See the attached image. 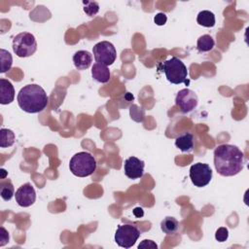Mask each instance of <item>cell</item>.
<instances>
[{
    "mask_svg": "<svg viewBox=\"0 0 249 249\" xmlns=\"http://www.w3.org/2000/svg\"><path fill=\"white\" fill-rule=\"evenodd\" d=\"M214 165L220 175L225 177L234 176L243 169V153L234 145H219L214 150Z\"/></svg>",
    "mask_w": 249,
    "mask_h": 249,
    "instance_id": "cell-1",
    "label": "cell"
},
{
    "mask_svg": "<svg viewBox=\"0 0 249 249\" xmlns=\"http://www.w3.org/2000/svg\"><path fill=\"white\" fill-rule=\"evenodd\" d=\"M19 108L29 114L42 112L48 105V95L45 89L36 84H29L21 88L17 96Z\"/></svg>",
    "mask_w": 249,
    "mask_h": 249,
    "instance_id": "cell-2",
    "label": "cell"
},
{
    "mask_svg": "<svg viewBox=\"0 0 249 249\" xmlns=\"http://www.w3.org/2000/svg\"><path fill=\"white\" fill-rule=\"evenodd\" d=\"M161 71L164 73L166 80L174 85H179L184 83L189 85L188 80V70L184 62L176 57L172 56L161 63Z\"/></svg>",
    "mask_w": 249,
    "mask_h": 249,
    "instance_id": "cell-3",
    "label": "cell"
},
{
    "mask_svg": "<svg viewBox=\"0 0 249 249\" xmlns=\"http://www.w3.org/2000/svg\"><path fill=\"white\" fill-rule=\"evenodd\" d=\"M69 169L77 177H88L95 171L96 160L91 154L79 152L70 159Z\"/></svg>",
    "mask_w": 249,
    "mask_h": 249,
    "instance_id": "cell-4",
    "label": "cell"
},
{
    "mask_svg": "<svg viewBox=\"0 0 249 249\" xmlns=\"http://www.w3.org/2000/svg\"><path fill=\"white\" fill-rule=\"evenodd\" d=\"M13 51L18 57H28L37 51V42L33 34L20 32L13 39Z\"/></svg>",
    "mask_w": 249,
    "mask_h": 249,
    "instance_id": "cell-5",
    "label": "cell"
},
{
    "mask_svg": "<svg viewBox=\"0 0 249 249\" xmlns=\"http://www.w3.org/2000/svg\"><path fill=\"white\" fill-rule=\"evenodd\" d=\"M94 60L97 63L109 66L112 65L117 58V51L114 45L108 41L96 43L92 48Z\"/></svg>",
    "mask_w": 249,
    "mask_h": 249,
    "instance_id": "cell-6",
    "label": "cell"
},
{
    "mask_svg": "<svg viewBox=\"0 0 249 249\" xmlns=\"http://www.w3.org/2000/svg\"><path fill=\"white\" fill-rule=\"evenodd\" d=\"M140 236L139 230L132 225H119L115 232L116 243L123 248L132 247Z\"/></svg>",
    "mask_w": 249,
    "mask_h": 249,
    "instance_id": "cell-7",
    "label": "cell"
},
{
    "mask_svg": "<svg viewBox=\"0 0 249 249\" xmlns=\"http://www.w3.org/2000/svg\"><path fill=\"white\" fill-rule=\"evenodd\" d=\"M190 178L196 187H205L212 179V169L207 163L196 162L190 167Z\"/></svg>",
    "mask_w": 249,
    "mask_h": 249,
    "instance_id": "cell-8",
    "label": "cell"
},
{
    "mask_svg": "<svg viewBox=\"0 0 249 249\" xmlns=\"http://www.w3.org/2000/svg\"><path fill=\"white\" fill-rule=\"evenodd\" d=\"M198 103L197 95L190 89H180L175 97V104L179 107L182 113L192 112Z\"/></svg>",
    "mask_w": 249,
    "mask_h": 249,
    "instance_id": "cell-9",
    "label": "cell"
},
{
    "mask_svg": "<svg viewBox=\"0 0 249 249\" xmlns=\"http://www.w3.org/2000/svg\"><path fill=\"white\" fill-rule=\"evenodd\" d=\"M16 201L21 207H29L36 200V192L30 183L21 185L15 194Z\"/></svg>",
    "mask_w": 249,
    "mask_h": 249,
    "instance_id": "cell-10",
    "label": "cell"
},
{
    "mask_svg": "<svg viewBox=\"0 0 249 249\" xmlns=\"http://www.w3.org/2000/svg\"><path fill=\"white\" fill-rule=\"evenodd\" d=\"M145 163L136 157H129L124 162V171L127 178L138 179L144 174Z\"/></svg>",
    "mask_w": 249,
    "mask_h": 249,
    "instance_id": "cell-11",
    "label": "cell"
},
{
    "mask_svg": "<svg viewBox=\"0 0 249 249\" xmlns=\"http://www.w3.org/2000/svg\"><path fill=\"white\" fill-rule=\"evenodd\" d=\"M15 99V89L12 83L4 78L0 79V103L10 104Z\"/></svg>",
    "mask_w": 249,
    "mask_h": 249,
    "instance_id": "cell-12",
    "label": "cell"
},
{
    "mask_svg": "<svg viewBox=\"0 0 249 249\" xmlns=\"http://www.w3.org/2000/svg\"><path fill=\"white\" fill-rule=\"evenodd\" d=\"M92 62V55L88 51H78L73 55V63L78 70L88 69Z\"/></svg>",
    "mask_w": 249,
    "mask_h": 249,
    "instance_id": "cell-13",
    "label": "cell"
},
{
    "mask_svg": "<svg viewBox=\"0 0 249 249\" xmlns=\"http://www.w3.org/2000/svg\"><path fill=\"white\" fill-rule=\"evenodd\" d=\"M91 76H92L93 80H95L96 82L105 84V83L109 82L111 73H110L109 68L106 65L95 62L91 67Z\"/></svg>",
    "mask_w": 249,
    "mask_h": 249,
    "instance_id": "cell-14",
    "label": "cell"
},
{
    "mask_svg": "<svg viewBox=\"0 0 249 249\" xmlns=\"http://www.w3.org/2000/svg\"><path fill=\"white\" fill-rule=\"evenodd\" d=\"M175 146L184 153H191L194 150V135L190 132H184L176 137Z\"/></svg>",
    "mask_w": 249,
    "mask_h": 249,
    "instance_id": "cell-15",
    "label": "cell"
},
{
    "mask_svg": "<svg viewBox=\"0 0 249 249\" xmlns=\"http://www.w3.org/2000/svg\"><path fill=\"white\" fill-rule=\"evenodd\" d=\"M214 46H215L214 39L212 38V36H210L208 34H204V35L200 36L196 42V50L199 53L210 52L213 50Z\"/></svg>",
    "mask_w": 249,
    "mask_h": 249,
    "instance_id": "cell-16",
    "label": "cell"
},
{
    "mask_svg": "<svg viewBox=\"0 0 249 249\" xmlns=\"http://www.w3.org/2000/svg\"><path fill=\"white\" fill-rule=\"evenodd\" d=\"M215 15L207 10L200 11L196 17V22L204 27H213L215 25Z\"/></svg>",
    "mask_w": 249,
    "mask_h": 249,
    "instance_id": "cell-17",
    "label": "cell"
},
{
    "mask_svg": "<svg viewBox=\"0 0 249 249\" xmlns=\"http://www.w3.org/2000/svg\"><path fill=\"white\" fill-rule=\"evenodd\" d=\"M160 229L166 234H173L178 231L179 223L174 217L167 216L160 222Z\"/></svg>",
    "mask_w": 249,
    "mask_h": 249,
    "instance_id": "cell-18",
    "label": "cell"
},
{
    "mask_svg": "<svg viewBox=\"0 0 249 249\" xmlns=\"http://www.w3.org/2000/svg\"><path fill=\"white\" fill-rule=\"evenodd\" d=\"M15 133L9 128L0 129V147L7 148L11 147L15 143Z\"/></svg>",
    "mask_w": 249,
    "mask_h": 249,
    "instance_id": "cell-19",
    "label": "cell"
},
{
    "mask_svg": "<svg viewBox=\"0 0 249 249\" xmlns=\"http://www.w3.org/2000/svg\"><path fill=\"white\" fill-rule=\"evenodd\" d=\"M0 195L1 197L8 201L11 200V198L15 196V190H14V186L11 183L10 180L8 181H2L1 185H0Z\"/></svg>",
    "mask_w": 249,
    "mask_h": 249,
    "instance_id": "cell-20",
    "label": "cell"
},
{
    "mask_svg": "<svg viewBox=\"0 0 249 249\" xmlns=\"http://www.w3.org/2000/svg\"><path fill=\"white\" fill-rule=\"evenodd\" d=\"M0 60H1V69H0L1 73H5L11 69L13 64V57L8 51L4 49L0 50Z\"/></svg>",
    "mask_w": 249,
    "mask_h": 249,
    "instance_id": "cell-21",
    "label": "cell"
},
{
    "mask_svg": "<svg viewBox=\"0 0 249 249\" xmlns=\"http://www.w3.org/2000/svg\"><path fill=\"white\" fill-rule=\"evenodd\" d=\"M85 4L84 7V12L89 16V17H93L94 15H96L99 11V6L96 2H88V1H84L83 2Z\"/></svg>",
    "mask_w": 249,
    "mask_h": 249,
    "instance_id": "cell-22",
    "label": "cell"
},
{
    "mask_svg": "<svg viewBox=\"0 0 249 249\" xmlns=\"http://www.w3.org/2000/svg\"><path fill=\"white\" fill-rule=\"evenodd\" d=\"M130 116L136 122H142L144 119V110L133 104L130 106Z\"/></svg>",
    "mask_w": 249,
    "mask_h": 249,
    "instance_id": "cell-23",
    "label": "cell"
},
{
    "mask_svg": "<svg viewBox=\"0 0 249 249\" xmlns=\"http://www.w3.org/2000/svg\"><path fill=\"white\" fill-rule=\"evenodd\" d=\"M229 237V231L227 228L225 227H221L219 228L216 232H215V239L219 242H224L228 239Z\"/></svg>",
    "mask_w": 249,
    "mask_h": 249,
    "instance_id": "cell-24",
    "label": "cell"
},
{
    "mask_svg": "<svg viewBox=\"0 0 249 249\" xmlns=\"http://www.w3.org/2000/svg\"><path fill=\"white\" fill-rule=\"evenodd\" d=\"M138 248H145V249H157L158 245L156 242H154L151 239H144L140 242V244L138 245Z\"/></svg>",
    "mask_w": 249,
    "mask_h": 249,
    "instance_id": "cell-25",
    "label": "cell"
},
{
    "mask_svg": "<svg viewBox=\"0 0 249 249\" xmlns=\"http://www.w3.org/2000/svg\"><path fill=\"white\" fill-rule=\"evenodd\" d=\"M154 21L157 25H160V26L164 25L167 21V17L164 13H158L154 18Z\"/></svg>",
    "mask_w": 249,
    "mask_h": 249,
    "instance_id": "cell-26",
    "label": "cell"
},
{
    "mask_svg": "<svg viewBox=\"0 0 249 249\" xmlns=\"http://www.w3.org/2000/svg\"><path fill=\"white\" fill-rule=\"evenodd\" d=\"M9 242V233L5 230V228H0V246H4L6 243Z\"/></svg>",
    "mask_w": 249,
    "mask_h": 249,
    "instance_id": "cell-27",
    "label": "cell"
},
{
    "mask_svg": "<svg viewBox=\"0 0 249 249\" xmlns=\"http://www.w3.org/2000/svg\"><path fill=\"white\" fill-rule=\"evenodd\" d=\"M133 214L137 217V218H140L144 215V212H143V209L141 207H135L133 209Z\"/></svg>",
    "mask_w": 249,
    "mask_h": 249,
    "instance_id": "cell-28",
    "label": "cell"
}]
</instances>
